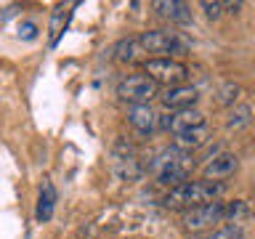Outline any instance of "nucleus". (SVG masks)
<instances>
[{"label":"nucleus","mask_w":255,"mask_h":239,"mask_svg":"<svg viewBox=\"0 0 255 239\" xmlns=\"http://www.w3.org/2000/svg\"><path fill=\"white\" fill-rule=\"evenodd\" d=\"M242 215H247V205L242 199H234V202H207V205H199V207H191L181 215V223L183 229L189 231H202V229H210L215 223H223V221H231L237 223Z\"/></svg>","instance_id":"f257e3e1"},{"label":"nucleus","mask_w":255,"mask_h":239,"mask_svg":"<svg viewBox=\"0 0 255 239\" xmlns=\"http://www.w3.org/2000/svg\"><path fill=\"white\" fill-rule=\"evenodd\" d=\"M223 194V183L218 181H186L181 186H173L167 189L165 194V205L167 207H199V205H207V202H215Z\"/></svg>","instance_id":"f03ea898"},{"label":"nucleus","mask_w":255,"mask_h":239,"mask_svg":"<svg viewBox=\"0 0 255 239\" xmlns=\"http://www.w3.org/2000/svg\"><path fill=\"white\" fill-rule=\"evenodd\" d=\"M151 170L157 173V181L165 183V186H181V183H186V175L191 170V157L189 151H181V149H165L159 151L154 165H151Z\"/></svg>","instance_id":"7ed1b4c3"},{"label":"nucleus","mask_w":255,"mask_h":239,"mask_svg":"<svg viewBox=\"0 0 255 239\" xmlns=\"http://www.w3.org/2000/svg\"><path fill=\"white\" fill-rule=\"evenodd\" d=\"M141 45L146 53H154V59H170L173 53H186L189 51V43L183 40L178 32H170V29H149V32H141L138 35Z\"/></svg>","instance_id":"20e7f679"},{"label":"nucleus","mask_w":255,"mask_h":239,"mask_svg":"<svg viewBox=\"0 0 255 239\" xmlns=\"http://www.w3.org/2000/svg\"><path fill=\"white\" fill-rule=\"evenodd\" d=\"M157 93H159V85L146 75V72H141V75H128V77L120 80V85H117V96L125 104H130V107L149 104Z\"/></svg>","instance_id":"39448f33"},{"label":"nucleus","mask_w":255,"mask_h":239,"mask_svg":"<svg viewBox=\"0 0 255 239\" xmlns=\"http://www.w3.org/2000/svg\"><path fill=\"white\" fill-rule=\"evenodd\" d=\"M143 72L157 85H167V88H178L189 77V67L178 59H146L143 61Z\"/></svg>","instance_id":"423d86ee"},{"label":"nucleus","mask_w":255,"mask_h":239,"mask_svg":"<svg viewBox=\"0 0 255 239\" xmlns=\"http://www.w3.org/2000/svg\"><path fill=\"white\" fill-rule=\"evenodd\" d=\"M199 125H205V115L199 109H181V112H165V115H159V127L170 130L173 135L191 130V127H199Z\"/></svg>","instance_id":"0eeeda50"},{"label":"nucleus","mask_w":255,"mask_h":239,"mask_svg":"<svg viewBox=\"0 0 255 239\" xmlns=\"http://www.w3.org/2000/svg\"><path fill=\"white\" fill-rule=\"evenodd\" d=\"M162 107L167 112H181V109H194V104L199 101V91L194 85H178V88H167L159 96Z\"/></svg>","instance_id":"6e6552de"},{"label":"nucleus","mask_w":255,"mask_h":239,"mask_svg":"<svg viewBox=\"0 0 255 239\" xmlns=\"http://www.w3.org/2000/svg\"><path fill=\"white\" fill-rule=\"evenodd\" d=\"M237 167H239V157L231 154V151H221L218 157H213L205 162L202 175H205V181H223V178H229V175H234Z\"/></svg>","instance_id":"1a4fd4ad"},{"label":"nucleus","mask_w":255,"mask_h":239,"mask_svg":"<svg viewBox=\"0 0 255 239\" xmlns=\"http://www.w3.org/2000/svg\"><path fill=\"white\" fill-rule=\"evenodd\" d=\"M128 122H130L138 133L149 135V133H154L159 127V115L149 107V104H138V107L128 109Z\"/></svg>","instance_id":"9d476101"},{"label":"nucleus","mask_w":255,"mask_h":239,"mask_svg":"<svg viewBox=\"0 0 255 239\" xmlns=\"http://www.w3.org/2000/svg\"><path fill=\"white\" fill-rule=\"evenodd\" d=\"M56 199H59V194H56L53 181L51 178H43V183H40V197H37V210H35L37 223H48V221L53 218Z\"/></svg>","instance_id":"9b49d317"},{"label":"nucleus","mask_w":255,"mask_h":239,"mask_svg":"<svg viewBox=\"0 0 255 239\" xmlns=\"http://www.w3.org/2000/svg\"><path fill=\"white\" fill-rule=\"evenodd\" d=\"M207 141H210V130H207V125H199V127L178 133L173 138V146L181 149V151H194V149H202Z\"/></svg>","instance_id":"f8f14e48"},{"label":"nucleus","mask_w":255,"mask_h":239,"mask_svg":"<svg viewBox=\"0 0 255 239\" xmlns=\"http://www.w3.org/2000/svg\"><path fill=\"white\" fill-rule=\"evenodd\" d=\"M151 8L162 16L167 21H175V24H186L191 21V11L186 3H178V0H157V3H151Z\"/></svg>","instance_id":"ddd939ff"},{"label":"nucleus","mask_w":255,"mask_h":239,"mask_svg":"<svg viewBox=\"0 0 255 239\" xmlns=\"http://www.w3.org/2000/svg\"><path fill=\"white\" fill-rule=\"evenodd\" d=\"M112 53H115V59H117V61L133 64V61H138L146 51H143V45H141V40H138V37H128V40H120Z\"/></svg>","instance_id":"4468645a"},{"label":"nucleus","mask_w":255,"mask_h":239,"mask_svg":"<svg viewBox=\"0 0 255 239\" xmlns=\"http://www.w3.org/2000/svg\"><path fill=\"white\" fill-rule=\"evenodd\" d=\"M141 173L143 170L133 154H125V157L115 154V175L120 181H135V178H141Z\"/></svg>","instance_id":"2eb2a0df"},{"label":"nucleus","mask_w":255,"mask_h":239,"mask_svg":"<svg viewBox=\"0 0 255 239\" xmlns=\"http://www.w3.org/2000/svg\"><path fill=\"white\" fill-rule=\"evenodd\" d=\"M250 120H253V109L247 107V104H242V107L231 109V115L226 120V127H229V130H239V127L250 125Z\"/></svg>","instance_id":"dca6fc26"},{"label":"nucleus","mask_w":255,"mask_h":239,"mask_svg":"<svg viewBox=\"0 0 255 239\" xmlns=\"http://www.w3.org/2000/svg\"><path fill=\"white\" fill-rule=\"evenodd\" d=\"M67 19H69L67 5H59V8L53 11V21H51V45L59 43V37H61L64 27H67Z\"/></svg>","instance_id":"f3484780"},{"label":"nucleus","mask_w":255,"mask_h":239,"mask_svg":"<svg viewBox=\"0 0 255 239\" xmlns=\"http://www.w3.org/2000/svg\"><path fill=\"white\" fill-rule=\"evenodd\" d=\"M242 226L239 223H226V226H221V229H215L207 239H242Z\"/></svg>","instance_id":"a211bd4d"},{"label":"nucleus","mask_w":255,"mask_h":239,"mask_svg":"<svg viewBox=\"0 0 255 239\" xmlns=\"http://www.w3.org/2000/svg\"><path fill=\"white\" fill-rule=\"evenodd\" d=\"M199 8H202V11H205V16H207V19H221V13H223V8H226V5H223V3H218V0H215V3H210V0H202V3H199Z\"/></svg>","instance_id":"6ab92c4d"},{"label":"nucleus","mask_w":255,"mask_h":239,"mask_svg":"<svg viewBox=\"0 0 255 239\" xmlns=\"http://www.w3.org/2000/svg\"><path fill=\"white\" fill-rule=\"evenodd\" d=\"M237 93H239V85H234V83H226V85L221 88L218 101H221V104H231V101H237Z\"/></svg>","instance_id":"aec40b11"},{"label":"nucleus","mask_w":255,"mask_h":239,"mask_svg":"<svg viewBox=\"0 0 255 239\" xmlns=\"http://www.w3.org/2000/svg\"><path fill=\"white\" fill-rule=\"evenodd\" d=\"M19 37H24V40H35V37H37V24H35V21H24V24H19Z\"/></svg>","instance_id":"412c9836"},{"label":"nucleus","mask_w":255,"mask_h":239,"mask_svg":"<svg viewBox=\"0 0 255 239\" xmlns=\"http://www.w3.org/2000/svg\"><path fill=\"white\" fill-rule=\"evenodd\" d=\"M223 5H226L229 13H239V8H242V3H223Z\"/></svg>","instance_id":"4be33fe9"}]
</instances>
